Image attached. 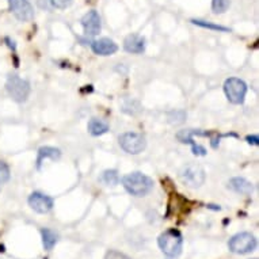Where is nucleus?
I'll return each instance as SVG.
<instances>
[{
    "label": "nucleus",
    "instance_id": "obj_4",
    "mask_svg": "<svg viewBox=\"0 0 259 259\" xmlns=\"http://www.w3.org/2000/svg\"><path fill=\"white\" fill-rule=\"evenodd\" d=\"M256 239L250 232H240L230 239L228 242V248L234 254H248L256 248Z\"/></svg>",
    "mask_w": 259,
    "mask_h": 259
},
{
    "label": "nucleus",
    "instance_id": "obj_20",
    "mask_svg": "<svg viewBox=\"0 0 259 259\" xmlns=\"http://www.w3.org/2000/svg\"><path fill=\"white\" fill-rule=\"evenodd\" d=\"M231 0H212V10L214 14H224L230 9Z\"/></svg>",
    "mask_w": 259,
    "mask_h": 259
},
{
    "label": "nucleus",
    "instance_id": "obj_13",
    "mask_svg": "<svg viewBox=\"0 0 259 259\" xmlns=\"http://www.w3.org/2000/svg\"><path fill=\"white\" fill-rule=\"evenodd\" d=\"M228 189H231L235 193H239V194H251L254 190V186L247 179L242 178V177H236L228 182Z\"/></svg>",
    "mask_w": 259,
    "mask_h": 259
},
{
    "label": "nucleus",
    "instance_id": "obj_8",
    "mask_svg": "<svg viewBox=\"0 0 259 259\" xmlns=\"http://www.w3.org/2000/svg\"><path fill=\"white\" fill-rule=\"evenodd\" d=\"M9 9L19 22H29L34 18V10L29 0H9Z\"/></svg>",
    "mask_w": 259,
    "mask_h": 259
},
{
    "label": "nucleus",
    "instance_id": "obj_18",
    "mask_svg": "<svg viewBox=\"0 0 259 259\" xmlns=\"http://www.w3.org/2000/svg\"><path fill=\"white\" fill-rule=\"evenodd\" d=\"M101 181L107 186H115L119 182V175L117 170H106L101 177Z\"/></svg>",
    "mask_w": 259,
    "mask_h": 259
},
{
    "label": "nucleus",
    "instance_id": "obj_7",
    "mask_svg": "<svg viewBox=\"0 0 259 259\" xmlns=\"http://www.w3.org/2000/svg\"><path fill=\"white\" fill-rule=\"evenodd\" d=\"M179 177L185 185L190 187H200L205 182V171L197 164H187L181 170Z\"/></svg>",
    "mask_w": 259,
    "mask_h": 259
},
{
    "label": "nucleus",
    "instance_id": "obj_14",
    "mask_svg": "<svg viewBox=\"0 0 259 259\" xmlns=\"http://www.w3.org/2000/svg\"><path fill=\"white\" fill-rule=\"evenodd\" d=\"M61 156L59 148L55 147H42L38 151V157H37V168H41V164L45 159H52V160H57Z\"/></svg>",
    "mask_w": 259,
    "mask_h": 259
},
{
    "label": "nucleus",
    "instance_id": "obj_11",
    "mask_svg": "<svg viewBox=\"0 0 259 259\" xmlns=\"http://www.w3.org/2000/svg\"><path fill=\"white\" fill-rule=\"evenodd\" d=\"M91 49L95 55L99 56H110L114 55L115 52L118 51L117 44L110 38H101L95 39L91 42Z\"/></svg>",
    "mask_w": 259,
    "mask_h": 259
},
{
    "label": "nucleus",
    "instance_id": "obj_19",
    "mask_svg": "<svg viewBox=\"0 0 259 259\" xmlns=\"http://www.w3.org/2000/svg\"><path fill=\"white\" fill-rule=\"evenodd\" d=\"M191 23L200 26V27H204V29L214 30V31H230L228 27H224V26H220V25H214V23H210V22H206V21H201V19H193Z\"/></svg>",
    "mask_w": 259,
    "mask_h": 259
},
{
    "label": "nucleus",
    "instance_id": "obj_9",
    "mask_svg": "<svg viewBox=\"0 0 259 259\" xmlns=\"http://www.w3.org/2000/svg\"><path fill=\"white\" fill-rule=\"evenodd\" d=\"M81 26L84 30V34L89 37H95L101 33L102 30V21L99 14L95 10H91L81 18Z\"/></svg>",
    "mask_w": 259,
    "mask_h": 259
},
{
    "label": "nucleus",
    "instance_id": "obj_27",
    "mask_svg": "<svg viewBox=\"0 0 259 259\" xmlns=\"http://www.w3.org/2000/svg\"><path fill=\"white\" fill-rule=\"evenodd\" d=\"M254 259H256V258H254Z\"/></svg>",
    "mask_w": 259,
    "mask_h": 259
},
{
    "label": "nucleus",
    "instance_id": "obj_12",
    "mask_svg": "<svg viewBox=\"0 0 259 259\" xmlns=\"http://www.w3.org/2000/svg\"><path fill=\"white\" fill-rule=\"evenodd\" d=\"M145 38L139 34H131L127 35L125 41H123V49L127 53H133V55H140L144 53L145 51Z\"/></svg>",
    "mask_w": 259,
    "mask_h": 259
},
{
    "label": "nucleus",
    "instance_id": "obj_17",
    "mask_svg": "<svg viewBox=\"0 0 259 259\" xmlns=\"http://www.w3.org/2000/svg\"><path fill=\"white\" fill-rule=\"evenodd\" d=\"M122 111L126 113V114L137 115L139 113H141L140 103L135 101V99H125L122 103Z\"/></svg>",
    "mask_w": 259,
    "mask_h": 259
},
{
    "label": "nucleus",
    "instance_id": "obj_26",
    "mask_svg": "<svg viewBox=\"0 0 259 259\" xmlns=\"http://www.w3.org/2000/svg\"><path fill=\"white\" fill-rule=\"evenodd\" d=\"M247 141H248V143H250V144H254V145H258L259 143V139H258V136H248L247 137Z\"/></svg>",
    "mask_w": 259,
    "mask_h": 259
},
{
    "label": "nucleus",
    "instance_id": "obj_1",
    "mask_svg": "<svg viewBox=\"0 0 259 259\" xmlns=\"http://www.w3.org/2000/svg\"><path fill=\"white\" fill-rule=\"evenodd\" d=\"M125 190L135 197H144L153 189V181L143 172H131L122 178Z\"/></svg>",
    "mask_w": 259,
    "mask_h": 259
},
{
    "label": "nucleus",
    "instance_id": "obj_10",
    "mask_svg": "<svg viewBox=\"0 0 259 259\" xmlns=\"http://www.w3.org/2000/svg\"><path fill=\"white\" fill-rule=\"evenodd\" d=\"M29 205L34 212L44 214V213H48L52 210L53 200L49 196H45L42 193H39V191H34V193L30 194Z\"/></svg>",
    "mask_w": 259,
    "mask_h": 259
},
{
    "label": "nucleus",
    "instance_id": "obj_25",
    "mask_svg": "<svg viewBox=\"0 0 259 259\" xmlns=\"http://www.w3.org/2000/svg\"><path fill=\"white\" fill-rule=\"evenodd\" d=\"M191 147H193V153H194V155H200V156L206 155V149H205L204 147H201V145L196 144L194 141L191 143Z\"/></svg>",
    "mask_w": 259,
    "mask_h": 259
},
{
    "label": "nucleus",
    "instance_id": "obj_5",
    "mask_svg": "<svg viewBox=\"0 0 259 259\" xmlns=\"http://www.w3.org/2000/svg\"><path fill=\"white\" fill-rule=\"evenodd\" d=\"M224 93L231 103L242 105L246 99L247 84L239 77H230L224 83Z\"/></svg>",
    "mask_w": 259,
    "mask_h": 259
},
{
    "label": "nucleus",
    "instance_id": "obj_22",
    "mask_svg": "<svg viewBox=\"0 0 259 259\" xmlns=\"http://www.w3.org/2000/svg\"><path fill=\"white\" fill-rule=\"evenodd\" d=\"M168 119H170L171 123H175V125H178V123H182L185 119H186V113L182 110H177L170 113L168 115Z\"/></svg>",
    "mask_w": 259,
    "mask_h": 259
},
{
    "label": "nucleus",
    "instance_id": "obj_21",
    "mask_svg": "<svg viewBox=\"0 0 259 259\" xmlns=\"http://www.w3.org/2000/svg\"><path fill=\"white\" fill-rule=\"evenodd\" d=\"M10 181V168L7 163L0 160V186H3Z\"/></svg>",
    "mask_w": 259,
    "mask_h": 259
},
{
    "label": "nucleus",
    "instance_id": "obj_3",
    "mask_svg": "<svg viewBox=\"0 0 259 259\" xmlns=\"http://www.w3.org/2000/svg\"><path fill=\"white\" fill-rule=\"evenodd\" d=\"M6 89L11 98L18 103H23L27 101L30 95V83L25 79H22L18 75H11L7 79Z\"/></svg>",
    "mask_w": 259,
    "mask_h": 259
},
{
    "label": "nucleus",
    "instance_id": "obj_16",
    "mask_svg": "<svg viewBox=\"0 0 259 259\" xmlns=\"http://www.w3.org/2000/svg\"><path fill=\"white\" fill-rule=\"evenodd\" d=\"M41 236H42V244L45 250H52L56 246V243L59 240V235L56 234L55 231L49 230V228H42L41 230Z\"/></svg>",
    "mask_w": 259,
    "mask_h": 259
},
{
    "label": "nucleus",
    "instance_id": "obj_24",
    "mask_svg": "<svg viewBox=\"0 0 259 259\" xmlns=\"http://www.w3.org/2000/svg\"><path fill=\"white\" fill-rule=\"evenodd\" d=\"M105 259H132V258H131V256H127L126 254L121 252V251L110 250L106 252V255H105Z\"/></svg>",
    "mask_w": 259,
    "mask_h": 259
},
{
    "label": "nucleus",
    "instance_id": "obj_6",
    "mask_svg": "<svg viewBox=\"0 0 259 259\" xmlns=\"http://www.w3.org/2000/svg\"><path fill=\"white\" fill-rule=\"evenodd\" d=\"M119 147L125 151L126 153H131V155H139L147 147V141H145V137L140 133L135 132H126L122 133L121 136L118 137Z\"/></svg>",
    "mask_w": 259,
    "mask_h": 259
},
{
    "label": "nucleus",
    "instance_id": "obj_23",
    "mask_svg": "<svg viewBox=\"0 0 259 259\" xmlns=\"http://www.w3.org/2000/svg\"><path fill=\"white\" fill-rule=\"evenodd\" d=\"M49 3H51L52 7H55V9L65 10L72 5L73 0H49Z\"/></svg>",
    "mask_w": 259,
    "mask_h": 259
},
{
    "label": "nucleus",
    "instance_id": "obj_15",
    "mask_svg": "<svg viewBox=\"0 0 259 259\" xmlns=\"http://www.w3.org/2000/svg\"><path fill=\"white\" fill-rule=\"evenodd\" d=\"M87 129H89L91 136H102V135H105L109 131V125L105 121H102V119L93 118L89 122Z\"/></svg>",
    "mask_w": 259,
    "mask_h": 259
},
{
    "label": "nucleus",
    "instance_id": "obj_2",
    "mask_svg": "<svg viewBox=\"0 0 259 259\" xmlns=\"http://www.w3.org/2000/svg\"><path fill=\"white\" fill-rule=\"evenodd\" d=\"M157 244L160 247L161 252L170 258H177L182 252L183 238L178 230H167L159 236Z\"/></svg>",
    "mask_w": 259,
    "mask_h": 259
}]
</instances>
